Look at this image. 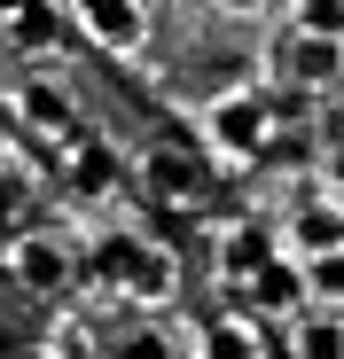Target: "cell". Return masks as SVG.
<instances>
[{
	"mask_svg": "<svg viewBox=\"0 0 344 359\" xmlns=\"http://www.w3.org/2000/svg\"><path fill=\"white\" fill-rule=\"evenodd\" d=\"M204 141H211L219 156H258V149L274 141V109H266V94H258V86H227V94H211V109H204Z\"/></svg>",
	"mask_w": 344,
	"mask_h": 359,
	"instance_id": "6da1fadb",
	"label": "cell"
},
{
	"mask_svg": "<svg viewBox=\"0 0 344 359\" xmlns=\"http://www.w3.org/2000/svg\"><path fill=\"white\" fill-rule=\"evenodd\" d=\"M110 281H118L133 305H172V297H180V266L157 243H110Z\"/></svg>",
	"mask_w": 344,
	"mask_h": 359,
	"instance_id": "7a4b0ae2",
	"label": "cell"
},
{
	"mask_svg": "<svg viewBox=\"0 0 344 359\" xmlns=\"http://www.w3.org/2000/svg\"><path fill=\"white\" fill-rule=\"evenodd\" d=\"M71 16L102 55H141L149 47V0H71Z\"/></svg>",
	"mask_w": 344,
	"mask_h": 359,
	"instance_id": "3957f363",
	"label": "cell"
},
{
	"mask_svg": "<svg viewBox=\"0 0 344 359\" xmlns=\"http://www.w3.org/2000/svg\"><path fill=\"white\" fill-rule=\"evenodd\" d=\"M282 258V243H274V226H258V219H243V226H219V243H211V266H219V281H251V273H266Z\"/></svg>",
	"mask_w": 344,
	"mask_h": 359,
	"instance_id": "277c9868",
	"label": "cell"
},
{
	"mask_svg": "<svg viewBox=\"0 0 344 359\" xmlns=\"http://www.w3.org/2000/svg\"><path fill=\"white\" fill-rule=\"evenodd\" d=\"M8 273L32 297H63L71 289V250L55 243V234H16V243H8Z\"/></svg>",
	"mask_w": 344,
	"mask_h": 359,
	"instance_id": "5b68a950",
	"label": "cell"
},
{
	"mask_svg": "<svg viewBox=\"0 0 344 359\" xmlns=\"http://www.w3.org/2000/svg\"><path fill=\"white\" fill-rule=\"evenodd\" d=\"M16 117L32 133H47V141H79V109H71V94L55 79H24L16 86Z\"/></svg>",
	"mask_w": 344,
	"mask_h": 359,
	"instance_id": "8992f818",
	"label": "cell"
},
{
	"mask_svg": "<svg viewBox=\"0 0 344 359\" xmlns=\"http://www.w3.org/2000/svg\"><path fill=\"white\" fill-rule=\"evenodd\" d=\"M243 297H251L258 313H298L305 305V258H274L266 273L243 281Z\"/></svg>",
	"mask_w": 344,
	"mask_h": 359,
	"instance_id": "52a82bcc",
	"label": "cell"
},
{
	"mask_svg": "<svg viewBox=\"0 0 344 359\" xmlns=\"http://www.w3.org/2000/svg\"><path fill=\"white\" fill-rule=\"evenodd\" d=\"M290 71H298V86H336V79H344V39H305V32H290Z\"/></svg>",
	"mask_w": 344,
	"mask_h": 359,
	"instance_id": "ba28073f",
	"label": "cell"
},
{
	"mask_svg": "<svg viewBox=\"0 0 344 359\" xmlns=\"http://www.w3.org/2000/svg\"><path fill=\"white\" fill-rule=\"evenodd\" d=\"M290 359H344V320L321 305V313H298L290 328Z\"/></svg>",
	"mask_w": 344,
	"mask_h": 359,
	"instance_id": "9c48e42d",
	"label": "cell"
},
{
	"mask_svg": "<svg viewBox=\"0 0 344 359\" xmlns=\"http://www.w3.org/2000/svg\"><path fill=\"white\" fill-rule=\"evenodd\" d=\"M305 297L329 305V313H344V243H329V250L305 258Z\"/></svg>",
	"mask_w": 344,
	"mask_h": 359,
	"instance_id": "30bf717a",
	"label": "cell"
},
{
	"mask_svg": "<svg viewBox=\"0 0 344 359\" xmlns=\"http://www.w3.org/2000/svg\"><path fill=\"white\" fill-rule=\"evenodd\" d=\"M149 188H157L164 203H188V196H196V164L172 156V149H157V156H149Z\"/></svg>",
	"mask_w": 344,
	"mask_h": 359,
	"instance_id": "8fae6325",
	"label": "cell"
},
{
	"mask_svg": "<svg viewBox=\"0 0 344 359\" xmlns=\"http://www.w3.org/2000/svg\"><path fill=\"white\" fill-rule=\"evenodd\" d=\"M290 24L305 39H344V0H290Z\"/></svg>",
	"mask_w": 344,
	"mask_h": 359,
	"instance_id": "7c38bea8",
	"label": "cell"
},
{
	"mask_svg": "<svg viewBox=\"0 0 344 359\" xmlns=\"http://www.w3.org/2000/svg\"><path fill=\"white\" fill-rule=\"evenodd\" d=\"M204 359H258V336L243 320H211L204 328Z\"/></svg>",
	"mask_w": 344,
	"mask_h": 359,
	"instance_id": "4fadbf2b",
	"label": "cell"
},
{
	"mask_svg": "<svg viewBox=\"0 0 344 359\" xmlns=\"http://www.w3.org/2000/svg\"><path fill=\"white\" fill-rule=\"evenodd\" d=\"M8 39H16V47H47V39H55V24H47L39 0H16V8H8Z\"/></svg>",
	"mask_w": 344,
	"mask_h": 359,
	"instance_id": "5bb4252c",
	"label": "cell"
},
{
	"mask_svg": "<svg viewBox=\"0 0 344 359\" xmlns=\"http://www.w3.org/2000/svg\"><path fill=\"white\" fill-rule=\"evenodd\" d=\"M329 243H344V226H336V211H305V219H298V250L313 258V250H329Z\"/></svg>",
	"mask_w": 344,
	"mask_h": 359,
	"instance_id": "9a60e30c",
	"label": "cell"
},
{
	"mask_svg": "<svg viewBox=\"0 0 344 359\" xmlns=\"http://www.w3.org/2000/svg\"><path fill=\"white\" fill-rule=\"evenodd\" d=\"M211 8H219V16H258L266 0H211Z\"/></svg>",
	"mask_w": 344,
	"mask_h": 359,
	"instance_id": "2e32d148",
	"label": "cell"
},
{
	"mask_svg": "<svg viewBox=\"0 0 344 359\" xmlns=\"http://www.w3.org/2000/svg\"><path fill=\"white\" fill-rule=\"evenodd\" d=\"M16 359H55V351H16Z\"/></svg>",
	"mask_w": 344,
	"mask_h": 359,
	"instance_id": "e0dca14e",
	"label": "cell"
},
{
	"mask_svg": "<svg viewBox=\"0 0 344 359\" xmlns=\"http://www.w3.org/2000/svg\"><path fill=\"white\" fill-rule=\"evenodd\" d=\"M0 8H16V0H0Z\"/></svg>",
	"mask_w": 344,
	"mask_h": 359,
	"instance_id": "ac0fdd59",
	"label": "cell"
}]
</instances>
